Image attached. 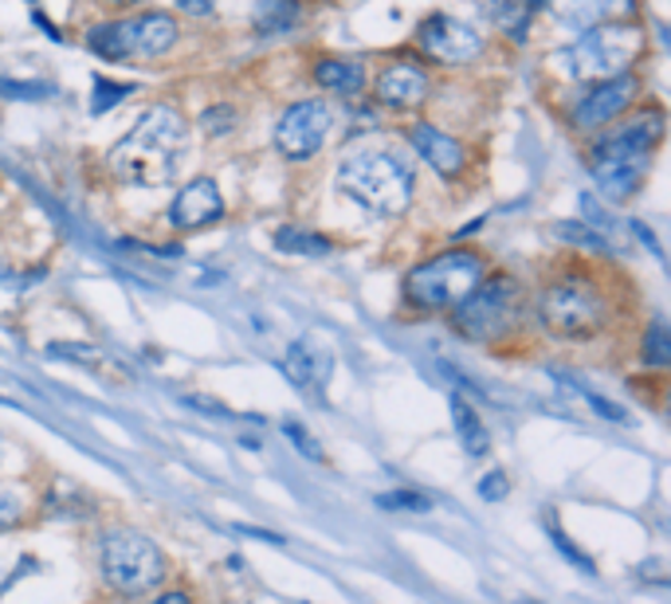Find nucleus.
<instances>
[{
	"label": "nucleus",
	"mask_w": 671,
	"mask_h": 604,
	"mask_svg": "<svg viewBox=\"0 0 671 604\" xmlns=\"http://www.w3.org/2000/svg\"><path fill=\"white\" fill-rule=\"evenodd\" d=\"M523 283L515 275L495 271V275H483V283L452 306V326L467 342H499L523 322Z\"/></svg>",
	"instance_id": "7"
},
{
	"label": "nucleus",
	"mask_w": 671,
	"mask_h": 604,
	"mask_svg": "<svg viewBox=\"0 0 671 604\" xmlns=\"http://www.w3.org/2000/svg\"><path fill=\"white\" fill-rule=\"evenodd\" d=\"M338 185L373 216H401L413 205V169L389 149H358L338 169Z\"/></svg>",
	"instance_id": "4"
},
{
	"label": "nucleus",
	"mask_w": 671,
	"mask_h": 604,
	"mask_svg": "<svg viewBox=\"0 0 671 604\" xmlns=\"http://www.w3.org/2000/svg\"><path fill=\"white\" fill-rule=\"evenodd\" d=\"M644 362L652 365V369H668L671 365V334L663 322H652L644 334Z\"/></svg>",
	"instance_id": "22"
},
{
	"label": "nucleus",
	"mask_w": 671,
	"mask_h": 604,
	"mask_svg": "<svg viewBox=\"0 0 671 604\" xmlns=\"http://www.w3.org/2000/svg\"><path fill=\"white\" fill-rule=\"evenodd\" d=\"M182 4L185 17H197V20H208L216 12V0H177Z\"/></svg>",
	"instance_id": "31"
},
{
	"label": "nucleus",
	"mask_w": 671,
	"mask_h": 604,
	"mask_svg": "<svg viewBox=\"0 0 671 604\" xmlns=\"http://www.w3.org/2000/svg\"><path fill=\"white\" fill-rule=\"evenodd\" d=\"M479 494H483V499H491V502H499L503 494H507V475H503V471L483 475V479H479Z\"/></svg>",
	"instance_id": "29"
},
{
	"label": "nucleus",
	"mask_w": 671,
	"mask_h": 604,
	"mask_svg": "<svg viewBox=\"0 0 671 604\" xmlns=\"http://www.w3.org/2000/svg\"><path fill=\"white\" fill-rule=\"evenodd\" d=\"M86 48L99 60H162L177 48V20L169 12H134L86 32Z\"/></svg>",
	"instance_id": "8"
},
{
	"label": "nucleus",
	"mask_w": 671,
	"mask_h": 604,
	"mask_svg": "<svg viewBox=\"0 0 671 604\" xmlns=\"http://www.w3.org/2000/svg\"><path fill=\"white\" fill-rule=\"evenodd\" d=\"M35 28H43V32H48V35H52V40H60V32H55V28H52V20H48V17H43V12H35Z\"/></svg>",
	"instance_id": "34"
},
{
	"label": "nucleus",
	"mask_w": 671,
	"mask_h": 604,
	"mask_svg": "<svg viewBox=\"0 0 671 604\" xmlns=\"http://www.w3.org/2000/svg\"><path fill=\"white\" fill-rule=\"evenodd\" d=\"M487 275V259L472 248H447L409 271L405 299L421 311H452Z\"/></svg>",
	"instance_id": "6"
},
{
	"label": "nucleus",
	"mask_w": 671,
	"mask_h": 604,
	"mask_svg": "<svg viewBox=\"0 0 671 604\" xmlns=\"http://www.w3.org/2000/svg\"><path fill=\"white\" fill-rule=\"evenodd\" d=\"M106 4H118V9H130V4H142V0H106Z\"/></svg>",
	"instance_id": "35"
},
{
	"label": "nucleus",
	"mask_w": 671,
	"mask_h": 604,
	"mask_svg": "<svg viewBox=\"0 0 671 604\" xmlns=\"http://www.w3.org/2000/svg\"><path fill=\"white\" fill-rule=\"evenodd\" d=\"M452 424H456V436H460V444H464L467 456H487L491 436H487V428H483L479 413H475L464 397H452Z\"/></svg>",
	"instance_id": "18"
},
{
	"label": "nucleus",
	"mask_w": 671,
	"mask_h": 604,
	"mask_svg": "<svg viewBox=\"0 0 671 604\" xmlns=\"http://www.w3.org/2000/svg\"><path fill=\"white\" fill-rule=\"evenodd\" d=\"M330 129H334V111L322 98H299L291 103L276 122V149L287 162H310L327 146Z\"/></svg>",
	"instance_id": "10"
},
{
	"label": "nucleus",
	"mask_w": 671,
	"mask_h": 604,
	"mask_svg": "<svg viewBox=\"0 0 671 604\" xmlns=\"http://www.w3.org/2000/svg\"><path fill=\"white\" fill-rule=\"evenodd\" d=\"M0 95L9 98H48L52 86L48 83H20V79H0Z\"/></svg>",
	"instance_id": "26"
},
{
	"label": "nucleus",
	"mask_w": 671,
	"mask_h": 604,
	"mask_svg": "<svg viewBox=\"0 0 671 604\" xmlns=\"http://www.w3.org/2000/svg\"><path fill=\"white\" fill-rule=\"evenodd\" d=\"M236 122V111H228V106H213L208 114H200V126L208 129V134H224V129H233Z\"/></svg>",
	"instance_id": "28"
},
{
	"label": "nucleus",
	"mask_w": 671,
	"mask_h": 604,
	"mask_svg": "<svg viewBox=\"0 0 671 604\" xmlns=\"http://www.w3.org/2000/svg\"><path fill=\"white\" fill-rule=\"evenodd\" d=\"M17 514H20L17 494H12L9 487H0V527H9V522H17Z\"/></svg>",
	"instance_id": "30"
},
{
	"label": "nucleus",
	"mask_w": 671,
	"mask_h": 604,
	"mask_svg": "<svg viewBox=\"0 0 671 604\" xmlns=\"http://www.w3.org/2000/svg\"><path fill=\"white\" fill-rule=\"evenodd\" d=\"M581 397H586L589 405H593V408H597V413H601V416H609V420H624V413H620L617 405H605V400L597 397V393H581Z\"/></svg>",
	"instance_id": "32"
},
{
	"label": "nucleus",
	"mask_w": 671,
	"mask_h": 604,
	"mask_svg": "<svg viewBox=\"0 0 671 604\" xmlns=\"http://www.w3.org/2000/svg\"><path fill=\"white\" fill-rule=\"evenodd\" d=\"M185 146H189V122L173 106H149L126 138L111 149L106 165L122 185L162 189V185L173 181Z\"/></svg>",
	"instance_id": "1"
},
{
	"label": "nucleus",
	"mask_w": 671,
	"mask_h": 604,
	"mask_svg": "<svg viewBox=\"0 0 671 604\" xmlns=\"http://www.w3.org/2000/svg\"><path fill=\"white\" fill-rule=\"evenodd\" d=\"M429 91H432L429 71L413 60L389 63L378 75V83H373V95H378V103L385 106V111H416V106L429 98Z\"/></svg>",
	"instance_id": "14"
},
{
	"label": "nucleus",
	"mask_w": 671,
	"mask_h": 604,
	"mask_svg": "<svg viewBox=\"0 0 671 604\" xmlns=\"http://www.w3.org/2000/svg\"><path fill=\"white\" fill-rule=\"evenodd\" d=\"M310 79L327 91V95H362L365 86V67L358 60H342V55H327V60L314 63Z\"/></svg>",
	"instance_id": "17"
},
{
	"label": "nucleus",
	"mask_w": 671,
	"mask_h": 604,
	"mask_svg": "<svg viewBox=\"0 0 671 604\" xmlns=\"http://www.w3.org/2000/svg\"><path fill=\"white\" fill-rule=\"evenodd\" d=\"M663 142V111L648 106L637 111L629 122H609L601 138L589 149V169H593L597 189L609 200H629L640 189L648 173V162L655 157V146Z\"/></svg>",
	"instance_id": "2"
},
{
	"label": "nucleus",
	"mask_w": 671,
	"mask_h": 604,
	"mask_svg": "<svg viewBox=\"0 0 671 604\" xmlns=\"http://www.w3.org/2000/svg\"><path fill=\"white\" fill-rule=\"evenodd\" d=\"M138 91L134 83H111V79H95V95H91V114H106L114 111V106L122 103V98H130Z\"/></svg>",
	"instance_id": "23"
},
{
	"label": "nucleus",
	"mask_w": 671,
	"mask_h": 604,
	"mask_svg": "<svg viewBox=\"0 0 671 604\" xmlns=\"http://www.w3.org/2000/svg\"><path fill=\"white\" fill-rule=\"evenodd\" d=\"M276 248L291 251V256H327L330 240H327V236H319V232H302V228H279Z\"/></svg>",
	"instance_id": "21"
},
{
	"label": "nucleus",
	"mask_w": 671,
	"mask_h": 604,
	"mask_svg": "<svg viewBox=\"0 0 671 604\" xmlns=\"http://www.w3.org/2000/svg\"><path fill=\"white\" fill-rule=\"evenodd\" d=\"M381 507L389 510H429V499L421 491H393V494H381Z\"/></svg>",
	"instance_id": "27"
},
{
	"label": "nucleus",
	"mask_w": 671,
	"mask_h": 604,
	"mask_svg": "<svg viewBox=\"0 0 671 604\" xmlns=\"http://www.w3.org/2000/svg\"><path fill=\"white\" fill-rule=\"evenodd\" d=\"M299 24V4L295 0H259L256 28L259 32H287Z\"/></svg>",
	"instance_id": "20"
},
{
	"label": "nucleus",
	"mask_w": 671,
	"mask_h": 604,
	"mask_svg": "<svg viewBox=\"0 0 671 604\" xmlns=\"http://www.w3.org/2000/svg\"><path fill=\"white\" fill-rule=\"evenodd\" d=\"M546 530H550V542L558 545V550H561V558H566L569 565H577V570H586V573H597V565H593V561H589L586 553L577 550V545L569 542V538H566V534H561V530H558V518H554V514L546 518Z\"/></svg>",
	"instance_id": "24"
},
{
	"label": "nucleus",
	"mask_w": 671,
	"mask_h": 604,
	"mask_svg": "<svg viewBox=\"0 0 671 604\" xmlns=\"http://www.w3.org/2000/svg\"><path fill=\"white\" fill-rule=\"evenodd\" d=\"M538 322L554 337L586 342L609 326V294L589 271H561L538 291Z\"/></svg>",
	"instance_id": "3"
},
{
	"label": "nucleus",
	"mask_w": 671,
	"mask_h": 604,
	"mask_svg": "<svg viewBox=\"0 0 671 604\" xmlns=\"http://www.w3.org/2000/svg\"><path fill=\"white\" fill-rule=\"evenodd\" d=\"M99 565H103L106 585H114L118 593H149L154 585L165 581V558L157 550V542H149L138 530H106L99 542Z\"/></svg>",
	"instance_id": "9"
},
{
	"label": "nucleus",
	"mask_w": 671,
	"mask_h": 604,
	"mask_svg": "<svg viewBox=\"0 0 671 604\" xmlns=\"http://www.w3.org/2000/svg\"><path fill=\"white\" fill-rule=\"evenodd\" d=\"M220 216H224V197H220V189H216L213 177H197V181H189L169 205V225L185 228V232H189V228L216 225Z\"/></svg>",
	"instance_id": "15"
},
{
	"label": "nucleus",
	"mask_w": 671,
	"mask_h": 604,
	"mask_svg": "<svg viewBox=\"0 0 671 604\" xmlns=\"http://www.w3.org/2000/svg\"><path fill=\"white\" fill-rule=\"evenodd\" d=\"M416 48L429 60L444 63V67H467V63H475L483 55V35L464 20L436 12V17L421 20V28H416Z\"/></svg>",
	"instance_id": "11"
},
{
	"label": "nucleus",
	"mask_w": 671,
	"mask_h": 604,
	"mask_svg": "<svg viewBox=\"0 0 671 604\" xmlns=\"http://www.w3.org/2000/svg\"><path fill=\"white\" fill-rule=\"evenodd\" d=\"M409 142H413L416 154H421L424 162L440 173V177H447V181L467 169V149L460 146L452 134H444L440 126H432V122H416V126L409 129Z\"/></svg>",
	"instance_id": "16"
},
{
	"label": "nucleus",
	"mask_w": 671,
	"mask_h": 604,
	"mask_svg": "<svg viewBox=\"0 0 671 604\" xmlns=\"http://www.w3.org/2000/svg\"><path fill=\"white\" fill-rule=\"evenodd\" d=\"M154 604H193V601H189V593H182V589H173V593H162V596H157Z\"/></svg>",
	"instance_id": "33"
},
{
	"label": "nucleus",
	"mask_w": 671,
	"mask_h": 604,
	"mask_svg": "<svg viewBox=\"0 0 671 604\" xmlns=\"http://www.w3.org/2000/svg\"><path fill=\"white\" fill-rule=\"evenodd\" d=\"M479 4L491 12V20H495L503 32H510V35H518V40H523L526 17H530V9L538 4V0H479Z\"/></svg>",
	"instance_id": "19"
},
{
	"label": "nucleus",
	"mask_w": 671,
	"mask_h": 604,
	"mask_svg": "<svg viewBox=\"0 0 671 604\" xmlns=\"http://www.w3.org/2000/svg\"><path fill=\"white\" fill-rule=\"evenodd\" d=\"M640 75L637 71H624V75H612L605 83H589L586 95L577 98L574 111H569V122L577 129H601L609 122H617L620 114L629 111L640 98Z\"/></svg>",
	"instance_id": "12"
},
{
	"label": "nucleus",
	"mask_w": 671,
	"mask_h": 604,
	"mask_svg": "<svg viewBox=\"0 0 671 604\" xmlns=\"http://www.w3.org/2000/svg\"><path fill=\"white\" fill-rule=\"evenodd\" d=\"M644 24H637V20H601V24L589 28L581 40L569 43L561 52V67L577 83H605V79L632 71V63L644 52Z\"/></svg>",
	"instance_id": "5"
},
{
	"label": "nucleus",
	"mask_w": 671,
	"mask_h": 604,
	"mask_svg": "<svg viewBox=\"0 0 671 604\" xmlns=\"http://www.w3.org/2000/svg\"><path fill=\"white\" fill-rule=\"evenodd\" d=\"M287 377L295 381V388H302L310 400H322L334 377V354H330L322 337L302 334L299 342H291L287 350Z\"/></svg>",
	"instance_id": "13"
},
{
	"label": "nucleus",
	"mask_w": 671,
	"mask_h": 604,
	"mask_svg": "<svg viewBox=\"0 0 671 604\" xmlns=\"http://www.w3.org/2000/svg\"><path fill=\"white\" fill-rule=\"evenodd\" d=\"M283 436L310 459V464H322V459H327V456H322V448H319V440H314V436H310L299 420H283Z\"/></svg>",
	"instance_id": "25"
}]
</instances>
